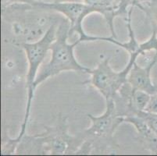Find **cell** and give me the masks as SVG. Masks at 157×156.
Wrapping results in <instances>:
<instances>
[{
  "label": "cell",
  "mask_w": 157,
  "mask_h": 156,
  "mask_svg": "<svg viewBox=\"0 0 157 156\" xmlns=\"http://www.w3.org/2000/svg\"><path fill=\"white\" fill-rule=\"evenodd\" d=\"M70 24L67 19L61 21L56 31V38L51 45L52 56L50 61L38 76L35 83L36 88L49 77H54L64 71H76L88 74L90 69L81 66L74 56V48L79 44L78 39L72 44L67 42Z\"/></svg>",
  "instance_id": "cell-1"
},
{
  "label": "cell",
  "mask_w": 157,
  "mask_h": 156,
  "mask_svg": "<svg viewBox=\"0 0 157 156\" xmlns=\"http://www.w3.org/2000/svg\"><path fill=\"white\" fill-rule=\"evenodd\" d=\"M135 6L138 7L157 27V0H135Z\"/></svg>",
  "instance_id": "cell-9"
},
{
  "label": "cell",
  "mask_w": 157,
  "mask_h": 156,
  "mask_svg": "<svg viewBox=\"0 0 157 156\" xmlns=\"http://www.w3.org/2000/svg\"><path fill=\"white\" fill-rule=\"evenodd\" d=\"M57 28L55 24H51L45 31L43 36H42L38 40L33 42H21L18 44V46H21L24 50L26 53L27 59L28 62V70L26 76V88H27V105L24 118L23 124L21 125V131L18 134L17 137L15 138L18 142L21 141L22 137L25 135L27 131V126L28 124L31 107L32 100L35 96V83L37 78L38 68L40 65L43 62L44 59L46 55L48 50H50L51 45L56 38Z\"/></svg>",
  "instance_id": "cell-2"
},
{
  "label": "cell",
  "mask_w": 157,
  "mask_h": 156,
  "mask_svg": "<svg viewBox=\"0 0 157 156\" xmlns=\"http://www.w3.org/2000/svg\"><path fill=\"white\" fill-rule=\"evenodd\" d=\"M145 111L157 113V93L156 94L151 95L150 101L148 102V106L146 107Z\"/></svg>",
  "instance_id": "cell-12"
},
{
  "label": "cell",
  "mask_w": 157,
  "mask_h": 156,
  "mask_svg": "<svg viewBox=\"0 0 157 156\" xmlns=\"http://www.w3.org/2000/svg\"><path fill=\"white\" fill-rule=\"evenodd\" d=\"M138 116L143 119L145 122L154 133L157 134V113L148 111H140L136 113Z\"/></svg>",
  "instance_id": "cell-10"
},
{
  "label": "cell",
  "mask_w": 157,
  "mask_h": 156,
  "mask_svg": "<svg viewBox=\"0 0 157 156\" xmlns=\"http://www.w3.org/2000/svg\"><path fill=\"white\" fill-rule=\"evenodd\" d=\"M142 53L139 47L136 51L130 52L128 65L120 72L113 70L109 64V58L103 59L95 69H90L88 74L91 75V79L88 83L98 90L105 100L114 98L121 87L127 82L131 67Z\"/></svg>",
  "instance_id": "cell-4"
},
{
  "label": "cell",
  "mask_w": 157,
  "mask_h": 156,
  "mask_svg": "<svg viewBox=\"0 0 157 156\" xmlns=\"http://www.w3.org/2000/svg\"><path fill=\"white\" fill-rule=\"evenodd\" d=\"M123 123H128L135 127L139 138L145 148L153 154H157V134L151 130L145 120L136 114L122 117Z\"/></svg>",
  "instance_id": "cell-8"
},
{
  "label": "cell",
  "mask_w": 157,
  "mask_h": 156,
  "mask_svg": "<svg viewBox=\"0 0 157 156\" xmlns=\"http://www.w3.org/2000/svg\"><path fill=\"white\" fill-rule=\"evenodd\" d=\"M105 111L102 116L88 114L92 125L85 131L86 134L95 138H110L117 127L123 123V118L119 116L114 98L105 100Z\"/></svg>",
  "instance_id": "cell-5"
},
{
  "label": "cell",
  "mask_w": 157,
  "mask_h": 156,
  "mask_svg": "<svg viewBox=\"0 0 157 156\" xmlns=\"http://www.w3.org/2000/svg\"><path fill=\"white\" fill-rule=\"evenodd\" d=\"M18 142L16 139L7 138L6 141H4L1 148V154H16V150L17 148Z\"/></svg>",
  "instance_id": "cell-11"
},
{
  "label": "cell",
  "mask_w": 157,
  "mask_h": 156,
  "mask_svg": "<svg viewBox=\"0 0 157 156\" xmlns=\"http://www.w3.org/2000/svg\"><path fill=\"white\" fill-rule=\"evenodd\" d=\"M32 6H35L39 8L45 9L54 12H58L64 16L70 24L69 35L71 36L74 34H78V41H105L108 42H113V38H105V37H93L88 35L83 30L82 23L85 17L93 13H101L99 9L95 6H90L84 2H61L56 0L53 2H44L42 1L35 2Z\"/></svg>",
  "instance_id": "cell-3"
},
{
  "label": "cell",
  "mask_w": 157,
  "mask_h": 156,
  "mask_svg": "<svg viewBox=\"0 0 157 156\" xmlns=\"http://www.w3.org/2000/svg\"><path fill=\"white\" fill-rule=\"evenodd\" d=\"M47 154H63L69 148L72 137L67 133V122L65 117H59L56 127H45L42 133Z\"/></svg>",
  "instance_id": "cell-6"
},
{
  "label": "cell",
  "mask_w": 157,
  "mask_h": 156,
  "mask_svg": "<svg viewBox=\"0 0 157 156\" xmlns=\"http://www.w3.org/2000/svg\"><path fill=\"white\" fill-rule=\"evenodd\" d=\"M157 63V59L147 66H140L135 62L128 76L127 82L134 90H141L152 95L157 93V86L152 83L151 70Z\"/></svg>",
  "instance_id": "cell-7"
}]
</instances>
